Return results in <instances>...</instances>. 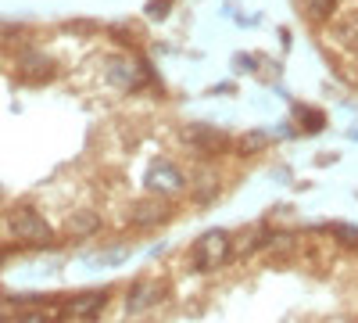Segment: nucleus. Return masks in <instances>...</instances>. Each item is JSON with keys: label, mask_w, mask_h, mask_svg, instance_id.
<instances>
[{"label": "nucleus", "mask_w": 358, "mask_h": 323, "mask_svg": "<svg viewBox=\"0 0 358 323\" xmlns=\"http://www.w3.org/2000/svg\"><path fill=\"white\" fill-rule=\"evenodd\" d=\"M0 323H8V309H4V302H0Z\"/></svg>", "instance_id": "17"}, {"label": "nucleus", "mask_w": 358, "mask_h": 323, "mask_svg": "<svg viewBox=\"0 0 358 323\" xmlns=\"http://www.w3.org/2000/svg\"><path fill=\"white\" fill-rule=\"evenodd\" d=\"M54 316L50 312H43V309H29V312H22L15 323H50Z\"/></svg>", "instance_id": "15"}, {"label": "nucleus", "mask_w": 358, "mask_h": 323, "mask_svg": "<svg viewBox=\"0 0 358 323\" xmlns=\"http://www.w3.org/2000/svg\"><path fill=\"white\" fill-rule=\"evenodd\" d=\"M268 144H273V140H268V133L255 130V133H244L241 140H236V151H241V155H258V151L268 148Z\"/></svg>", "instance_id": "13"}, {"label": "nucleus", "mask_w": 358, "mask_h": 323, "mask_svg": "<svg viewBox=\"0 0 358 323\" xmlns=\"http://www.w3.org/2000/svg\"><path fill=\"white\" fill-rule=\"evenodd\" d=\"M143 187H147V194H158V198H176V194H183L187 187H190V176L179 169L176 162H169V158H158V162H151V169H147V176H143Z\"/></svg>", "instance_id": "4"}, {"label": "nucleus", "mask_w": 358, "mask_h": 323, "mask_svg": "<svg viewBox=\"0 0 358 323\" xmlns=\"http://www.w3.org/2000/svg\"><path fill=\"white\" fill-rule=\"evenodd\" d=\"M326 40L341 50H355L358 47V8L355 11H337L326 22Z\"/></svg>", "instance_id": "10"}, {"label": "nucleus", "mask_w": 358, "mask_h": 323, "mask_svg": "<svg viewBox=\"0 0 358 323\" xmlns=\"http://www.w3.org/2000/svg\"><path fill=\"white\" fill-rule=\"evenodd\" d=\"M147 15H151V18H165L169 15V0H151V4H147Z\"/></svg>", "instance_id": "16"}, {"label": "nucleus", "mask_w": 358, "mask_h": 323, "mask_svg": "<svg viewBox=\"0 0 358 323\" xmlns=\"http://www.w3.org/2000/svg\"><path fill=\"white\" fill-rule=\"evenodd\" d=\"M183 144L190 151H197L201 158H215L219 151L229 148V137H222L212 126H190V130H183Z\"/></svg>", "instance_id": "9"}, {"label": "nucleus", "mask_w": 358, "mask_h": 323, "mask_svg": "<svg viewBox=\"0 0 358 323\" xmlns=\"http://www.w3.org/2000/svg\"><path fill=\"white\" fill-rule=\"evenodd\" d=\"M15 76H18L22 83H47V79L57 76V65L50 62L43 50L22 47V50L15 54Z\"/></svg>", "instance_id": "7"}, {"label": "nucleus", "mask_w": 358, "mask_h": 323, "mask_svg": "<svg viewBox=\"0 0 358 323\" xmlns=\"http://www.w3.org/2000/svg\"><path fill=\"white\" fill-rule=\"evenodd\" d=\"M351 54H355V65H358V47H355V50H351Z\"/></svg>", "instance_id": "18"}, {"label": "nucleus", "mask_w": 358, "mask_h": 323, "mask_svg": "<svg viewBox=\"0 0 358 323\" xmlns=\"http://www.w3.org/2000/svg\"><path fill=\"white\" fill-rule=\"evenodd\" d=\"M330 233L344 245V248H358V226H348V223H334Z\"/></svg>", "instance_id": "14"}, {"label": "nucleus", "mask_w": 358, "mask_h": 323, "mask_svg": "<svg viewBox=\"0 0 358 323\" xmlns=\"http://www.w3.org/2000/svg\"><path fill=\"white\" fill-rule=\"evenodd\" d=\"M104 83L118 94H140L143 86L155 83V76H151V69H147V62H140L136 54L122 50V54L104 57Z\"/></svg>", "instance_id": "2"}, {"label": "nucleus", "mask_w": 358, "mask_h": 323, "mask_svg": "<svg viewBox=\"0 0 358 323\" xmlns=\"http://www.w3.org/2000/svg\"><path fill=\"white\" fill-rule=\"evenodd\" d=\"M233 255V238L226 230H208L201 241H194L190 248V273H212L215 266Z\"/></svg>", "instance_id": "3"}, {"label": "nucleus", "mask_w": 358, "mask_h": 323, "mask_svg": "<svg viewBox=\"0 0 358 323\" xmlns=\"http://www.w3.org/2000/svg\"><path fill=\"white\" fill-rule=\"evenodd\" d=\"M301 8H305V15H308L312 22L326 25V22L341 11V0H301Z\"/></svg>", "instance_id": "12"}, {"label": "nucleus", "mask_w": 358, "mask_h": 323, "mask_svg": "<svg viewBox=\"0 0 358 323\" xmlns=\"http://www.w3.org/2000/svg\"><path fill=\"white\" fill-rule=\"evenodd\" d=\"M108 298H111V291H86V295H79V298H72V302H65V305H57V312L54 316H72V319H97L104 309H108Z\"/></svg>", "instance_id": "8"}, {"label": "nucleus", "mask_w": 358, "mask_h": 323, "mask_svg": "<svg viewBox=\"0 0 358 323\" xmlns=\"http://www.w3.org/2000/svg\"><path fill=\"white\" fill-rule=\"evenodd\" d=\"M4 226H8L15 245H25V248H54L57 245L54 226L47 223V216L36 205H15L4 219Z\"/></svg>", "instance_id": "1"}, {"label": "nucleus", "mask_w": 358, "mask_h": 323, "mask_svg": "<svg viewBox=\"0 0 358 323\" xmlns=\"http://www.w3.org/2000/svg\"><path fill=\"white\" fill-rule=\"evenodd\" d=\"M169 219H172V201L158 198V194L136 198V201H129V209H126V223L133 230H155V226H165Z\"/></svg>", "instance_id": "5"}, {"label": "nucleus", "mask_w": 358, "mask_h": 323, "mask_svg": "<svg viewBox=\"0 0 358 323\" xmlns=\"http://www.w3.org/2000/svg\"><path fill=\"white\" fill-rule=\"evenodd\" d=\"M165 295H169V287H165L162 280H136V284H129V287H126L122 305H126V312H129V316H143V312L158 309Z\"/></svg>", "instance_id": "6"}, {"label": "nucleus", "mask_w": 358, "mask_h": 323, "mask_svg": "<svg viewBox=\"0 0 358 323\" xmlns=\"http://www.w3.org/2000/svg\"><path fill=\"white\" fill-rule=\"evenodd\" d=\"M101 230H104V216L97 209H90V205L86 209H72L65 216V238H72V241H90Z\"/></svg>", "instance_id": "11"}]
</instances>
